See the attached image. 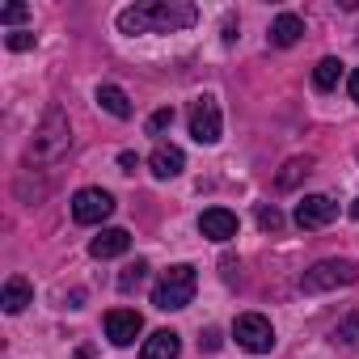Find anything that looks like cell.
<instances>
[{
  "label": "cell",
  "instance_id": "cell-5",
  "mask_svg": "<svg viewBox=\"0 0 359 359\" xmlns=\"http://www.w3.org/2000/svg\"><path fill=\"white\" fill-rule=\"evenodd\" d=\"M233 338H237V346H245L250 355H266V351L275 346V325H271L262 313H241V317L233 321Z\"/></svg>",
  "mask_w": 359,
  "mask_h": 359
},
{
  "label": "cell",
  "instance_id": "cell-25",
  "mask_svg": "<svg viewBox=\"0 0 359 359\" xmlns=\"http://www.w3.org/2000/svg\"><path fill=\"white\" fill-rule=\"evenodd\" d=\"M118 165H123V173H135L140 169V156L135 152H118Z\"/></svg>",
  "mask_w": 359,
  "mask_h": 359
},
{
  "label": "cell",
  "instance_id": "cell-24",
  "mask_svg": "<svg viewBox=\"0 0 359 359\" xmlns=\"http://www.w3.org/2000/svg\"><path fill=\"white\" fill-rule=\"evenodd\" d=\"M5 47H9V51H30V47H34V34H30V30H13V34L5 39Z\"/></svg>",
  "mask_w": 359,
  "mask_h": 359
},
{
  "label": "cell",
  "instance_id": "cell-32",
  "mask_svg": "<svg viewBox=\"0 0 359 359\" xmlns=\"http://www.w3.org/2000/svg\"><path fill=\"white\" fill-rule=\"evenodd\" d=\"M355 156H359V152H355Z\"/></svg>",
  "mask_w": 359,
  "mask_h": 359
},
{
  "label": "cell",
  "instance_id": "cell-28",
  "mask_svg": "<svg viewBox=\"0 0 359 359\" xmlns=\"http://www.w3.org/2000/svg\"><path fill=\"white\" fill-rule=\"evenodd\" d=\"M220 266H224V279H229V283H233V279H237V262H233V258H224V262H220Z\"/></svg>",
  "mask_w": 359,
  "mask_h": 359
},
{
  "label": "cell",
  "instance_id": "cell-14",
  "mask_svg": "<svg viewBox=\"0 0 359 359\" xmlns=\"http://www.w3.org/2000/svg\"><path fill=\"white\" fill-rule=\"evenodd\" d=\"M304 39V22L296 13H279L271 22V47H296Z\"/></svg>",
  "mask_w": 359,
  "mask_h": 359
},
{
  "label": "cell",
  "instance_id": "cell-23",
  "mask_svg": "<svg viewBox=\"0 0 359 359\" xmlns=\"http://www.w3.org/2000/svg\"><path fill=\"white\" fill-rule=\"evenodd\" d=\"M26 18H30L26 5H5V9H0V26H18V22H26Z\"/></svg>",
  "mask_w": 359,
  "mask_h": 359
},
{
  "label": "cell",
  "instance_id": "cell-13",
  "mask_svg": "<svg viewBox=\"0 0 359 359\" xmlns=\"http://www.w3.org/2000/svg\"><path fill=\"white\" fill-rule=\"evenodd\" d=\"M177 355H182V338H177L173 330H156L140 346V359H177Z\"/></svg>",
  "mask_w": 359,
  "mask_h": 359
},
{
  "label": "cell",
  "instance_id": "cell-17",
  "mask_svg": "<svg viewBox=\"0 0 359 359\" xmlns=\"http://www.w3.org/2000/svg\"><path fill=\"white\" fill-rule=\"evenodd\" d=\"M338 81H342V64H338L334 55L317 60V68H313V89H317V93H330V89H338Z\"/></svg>",
  "mask_w": 359,
  "mask_h": 359
},
{
  "label": "cell",
  "instance_id": "cell-10",
  "mask_svg": "<svg viewBox=\"0 0 359 359\" xmlns=\"http://www.w3.org/2000/svg\"><path fill=\"white\" fill-rule=\"evenodd\" d=\"M199 233L208 237V241H233L237 237V216L229 212V208H208L203 216H199Z\"/></svg>",
  "mask_w": 359,
  "mask_h": 359
},
{
  "label": "cell",
  "instance_id": "cell-2",
  "mask_svg": "<svg viewBox=\"0 0 359 359\" xmlns=\"http://www.w3.org/2000/svg\"><path fill=\"white\" fill-rule=\"evenodd\" d=\"M68 144H72L68 118H64V110H60V106H51V110L43 114V123H39V131H34L30 148H26V161H30V165H55V161L68 152Z\"/></svg>",
  "mask_w": 359,
  "mask_h": 359
},
{
  "label": "cell",
  "instance_id": "cell-21",
  "mask_svg": "<svg viewBox=\"0 0 359 359\" xmlns=\"http://www.w3.org/2000/svg\"><path fill=\"white\" fill-rule=\"evenodd\" d=\"M258 229L279 233V229H283V212H279L275 203H262V208H258Z\"/></svg>",
  "mask_w": 359,
  "mask_h": 359
},
{
  "label": "cell",
  "instance_id": "cell-16",
  "mask_svg": "<svg viewBox=\"0 0 359 359\" xmlns=\"http://www.w3.org/2000/svg\"><path fill=\"white\" fill-rule=\"evenodd\" d=\"M97 106H102L106 114H114V118H131V97H127L118 85H102V89H97Z\"/></svg>",
  "mask_w": 359,
  "mask_h": 359
},
{
  "label": "cell",
  "instance_id": "cell-18",
  "mask_svg": "<svg viewBox=\"0 0 359 359\" xmlns=\"http://www.w3.org/2000/svg\"><path fill=\"white\" fill-rule=\"evenodd\" d=\"M330 342H334V346H359V309H351V313L330 330Z\"/></svg>",
  "mask_w": 359,
  "mask_h": 359
},
{
  "label": "cell",
  "instance_id": "cell-11",
  "mask_svg": "<svg viewBox=\"0 0 359 359\" xmlns=\"http://www.w3.org/2000/svg\"><path fill=\"white\" fill-rule=\"evenodd\" d=\"M148 169L165 182V177H177V173L187 169V156H182V148H177V144H156L152 156H148Z\"/></svg>",
  "mask_w": 359,
  "mask_h": 359
},
{
  "label": "cell",
  "instance_id": "cell-9",
  "mask_svg": "<svg viewBox=\"0 0 359 359\" xmlns=\"http://www.w3.org/2000/svg\"><path fill=\"white\" fill-rule=\"evenodd\" d=\"M334 216H338V203L330 195H304L296 203V224L300 229H325Z\"/></svg>",
  "mask_w": 359,
  "mask_h": 359
},
{
  "label": "cell",
  "instance_id": "cell-27",
  "mask_svg": "<svg viewBox=\"0 0 359 359\" xmlns=\"http://www.w3.org/2000/svg\"><path fill=\"white\" fill-rule=\"evenodd\" d=\"M346 89H351V102H359V68L351 72V81H346Z\"/></svg>",
  "mask_w": 359,
  "mask_h": 359
},
{
  "label": "cell",
  "instance_id": "cell-30",
  "mask_svg": "<svg viewBox=\"0 0 359 359\" xmlns=\"http://www.w3.org/2000/svg\"><path fill=\"white\" fill-rule=\"evenodd\" d=\"M351 216H355V220H359V199H351Z\"/></svg>",
  "mask_w": 359,
  "mask_h": 359
},
{
  "label": "cell",
  "instance_id": "cell-20",
  "mask_svg": "<svg viewBox=\"0 0 359 359\" xmlns=\"http://www.w3.org/2000/svg\"><path fill=\"white\" fill-rule=\"evenodd\" d=\"M144 279H148V262H144V258H135V262H127V266H123V275H118V292H135Z\"/></svg>",
  "mask_w": 359,
  "mask_h": 359
},
{
  "label": "cell",
  "instance_id": "cell-4",
  "mask_svg": "<svg viewBox=\"0 0 359 359\" xmlns=\"http://www.w3.org/2000/svg\"><path fill=\"white\" fill-rule=\"evenodd\" d=\"M351 283H359V262H351V258H321V262H313L300 275V287L309 296L334 292V287H351Z\"/></svg>",
  "mask_w": 359,
  "mask_h": 359
},
{
  "label": "cell",
  "instance_id": "cell-12",
  "mask_svg": "<svg viewBox=\"0 0 359 359\" xmlns=\"http://www.w3.org/2000/svg\"><path fill=\"white\" fill-rule=\"evenodd\" d=\"M127 250H131V233H127V229H102V233L89 241V254L102 258V262H106V258H118V254H127Z\"/></svg>",
  "mask_w": 359,
  "mask_h": 359
},
{
  "label": "cell",
  "instance_id": "cell-31",
  "mask_svg": "<svg viewBox=\"0 0 359 359\" xmlns=\"http://www.w3.org/2000/svg\"><path fill=\"white\" fill-rule=\"evenodd\" d=\"M355 47H359V39H355Z\"/></svg>",
  "mask_w": 359,
  "mask_h": 359
},
{
  "label": "cell",
  "instance_id": "cell-3",
  "mask_svg": "<svg viewBox=\"0 0 359 359\" xmlns=\"http://www.w3.org/2000/svg\"><path fill=\"white\" fill-rule=\"evenodd\" d=\"M195 287H199L195 266L177 262V266L161 271V279H156V287H152V309H161V313H177V309H187V304L195 300Z\"/></svg>",
  "mask_w": 359,
  "mask_h": 359
},
{
  "label": "cell",
  "instance_id": "cell-29",
  "mask_svg": "<svg viewBox=\"0 0 359 359\" xmlns=\"http://www.w3.org/2000/svg\"><path fill=\"white\" fill-rule=\"evenodd\" d=\"M72 359H93V351H89V346H81V351H76Z\"/></svg>",
  "mask_w": 359,
  "mask_h": 359
},
{
  "label": "cell",
  "instance_id": "cell-6",
  "mask_svg": "<svg viewBox=\"0 0 359 359\" xmlns=\"http://www.w3.org/2000/svg\"><path fill=\"white\" fill-rule=\"evenodd\" d=\"M191 135L199 144H216L224 135V118H220V106H216L212 93H203V97L191 102Z\"/></svg>",
  "mask_w": 359,
  "mask_h": 359
},
{
  "label": "cell",
  "instance_id": "cell-8",
  "mask_svg": "<svg viewBox=\"0 0 359 359\" xmlns=\"http://www.w3.org/2000/svg\"><path fill=\"white\" fill-rule=\"evenodd\" d=\"M140 334H144V317L135 309H110L106 313V338L114 346H131Z\"/></svg>",
  "mask_w": 359,
  "mask_h": 359
},
{
  "label": "cell",
  "instance_id": "cell-15",
  "mask_svg": "<svg viewBox=\"0 0 359 359\" xmlns=\"http://www.w3.org/2000/svg\"><path fill=\"white\" fill-rule=\"evenodd\" d=\"M30 300H34V287H30V279H22V275H13V279L5 283V292H0V304H5V313H22Z\"/></svg>",
  "mask_w": 359,
  "mask_h": 359
},
{
  "label": "cell",
  "instance_id": "cell-19",
  "mask_svg": "<svg viewBox=\"0 0 359 359\" xmlns=\"http://www.w3.org/2000/svg\"><path fill=\"white\" fill-rule=\"evenodd\" d=\"M309 169H313V156H292V161L283 165V173L275 177V187H279V191H292V187L300 182V177L309 173Z\"/></svg>",
  "mask_w": 359,
  "mask_h": 359
},
{
  "label": "cell",
  "instance_id": "cell-7",
  "mask_svg": "<svg viewBox=\"0 0 359 359\" xmlns=\"http://www.w3.org/2000/svg\"><path fill=\"white\" fill-rule=\"evenodd\" d=\"M110 212H114V199L102 187H85V191L72 195V220L76 224H102Z\"/></svg>",
  "mask_w": 359,
  "mask_h": 359
},
{
  "label": "cell",
  "instance_id": "cell-1",
  "mask_svg": "<svg viewBox=\"0 0 359 359\" xmlns=\"http://www.w3.org/2000/svg\"><path fill=\"white\" fill-rule=\"evenodd\" d=\"M195 5H173V0H148V5H131L118 13L123 34H173L195 26Z\"/></svg>",
  "mask_w": 359,
  "mask_h": 359
},
{
  "label": "cell",
  "instance_id": "cell-22",
  "mask_svg": "<svg viewBox=\"0 0 359 359\" xmlns=\"http://www.w3.org/2000/svg\"><path fill=\"white\" fill-rule=\"evenodd\" d=\"M165 127H173V106H161V110L148 118V135H161Z\"/></svg>",
  "mask_w": 359,
  "mask_h": 359
},
{
  "label": "cell",
  "instance_id": "cell-26",
  "mask_svg": "<svg viewBox=\"0 0 359 359\" xmlns=\"http://www.w3.org/2000/svg\"><path fill=\"white\" fill-rule=\"evenodd\" d=\"M199 346H203V351H220V330H208V334L199 338Z\"/></svg>",
  "mask_w": 359,
  "mask_h": 359
}]
</instances>
